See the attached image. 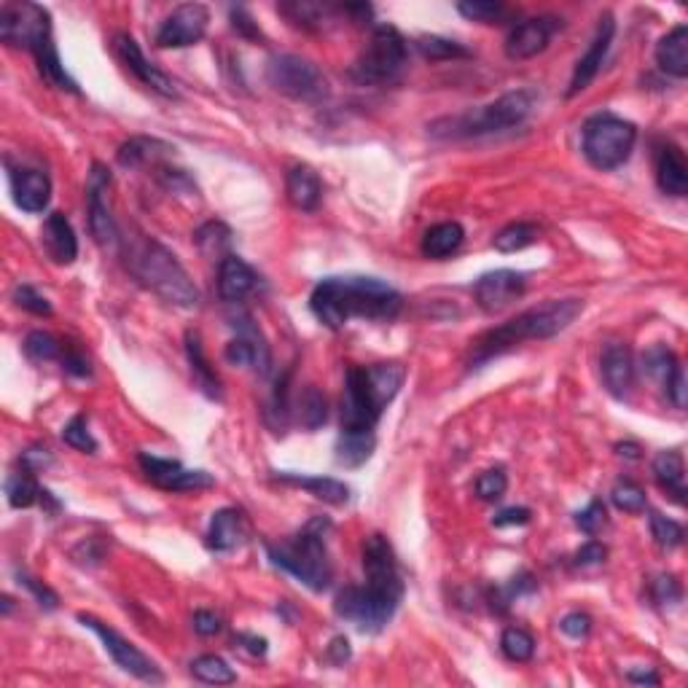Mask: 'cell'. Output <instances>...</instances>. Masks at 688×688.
I'll list each match as a JSON object with an SVG mask.
<instances>
[{"label":"cell","instance_id":"10","mask_svg":"<svg viewBox=\"0 0 688 688\" xmlns=\"http://www.w3.org/2000/svg\"><path fill=\"white\" fill-rule=\"evenodd\" d=\"M406 65V41L393 25H377L371 33L369 46L361 57L353 62L350 78L361 86L387 84L404 70Z\"/></svg>","mask_w":688,"mask_h":688},{"label":"cell","instance_id":"38","mask_svg":"<svg viewBox=\"0 0 688 688\" xmlns=\"http://www.w3.org/2000/svg\"><path fill=\"white\" fill-rule=\"evenodd\" d=\"M6 495H9L11 508H30L43 498L41 484L35 482V473L22 468L19 473H11L6 482Z\"/></svg>","mask_w":688,"mask_h":688},{"label":"cell","instance_id":"50","mask_svg":"<svg viewBox=\"0 0 688 688\" xmlns=\"http://www.w3.org/2000/svg\"><path fill=\"white\" fill-rule=\"evenodd\" d=\"M605 522H608V511H605V503L597 498H594L584 511H578L576 514V525L581 527L586 535L600 533L602 527H605Z\"/></svg>","mask_w":688,"mask_h":688},{"label":"cell","instance_id":"42","mask_svg":"<svg viewBox=\"0 0 688 688\" xmlns=\"http://www.w3.org/2000/svg\"><path fill=\"white\" fill-rule=\"evenodd\" d=\"M500 651L506 654L511 662H530L535 654L533 635L522 627H508L500 637Z\"/></svg>","mask_w":688,"mask_h":688},{"label":"cell","instance_id":"59","mask_svg":"<svg viewBox=\"0 0 688 688\" xmlns=\"http://www.w3.org/2000/svg\"><path fill=\"white\" fill-rule=\"evenodd\" d=\"M664 393H667V398H670L678 409H686V371L680 369L678 374L672 377L670 385L664 387Z\"/></svg>","mask_w":688,"mask_h":688},{"label":"cell","instance_id":"33","mask_svg":"<svg viewBox=\"0 0 688 688\" xmlns=\"http://www.w3.org/2000/svg\"><path fill=\"white\" fill-rule=\"evenodd\" d=\"M186 353H189L191 374H194V382L205 393L207 398H221V379L215 377V371L210 369V363L205 358V350H202V339H199L197 331H186Z\"/></svg>","mask_w":688,"mask_h":688},{"label":"cell","instance_id":"44","mask_svg":"<svg viewBox=\"0 0 688 688\" xmlns=\"http://www.w3.org/2000/svg\"><path fill=\"white\" fill-rule=\"evenodd\" d=\"M62 441H65L68 447L78 449V452H86V455H95L97 452V441L95 436L89 433V422H86L84 414H76V417L62 428Z\"/></svg>","mask_w":688,"mask_h":688},{"label":"cell","instance_id":"55","mask_svg":"<svg viewBox=\"0 0 688 688\" xmlns=\"http://www.w3.org/2000/svg\"><path fill=\"white\" fill-rule=\"evenodd\" d=\"M530 508H522V506H511V508H503L495 519H492V525L495 527H519V525H527L530 522Z\"/></svg>","mask_w":688,"mask_h":688},{"label":"cell","instance_id":"34","mask_svg":"<svg viewBox=\"0 0 688 688\" xmlns=\"http://www.w3.org/2000/svg\"><path fill=\"white\" fill-rule=\"evenodd\" d=\"M643 369L648 377L656 379L662 387H667L683 366H680V361L667 344H651L643 353Z\"/></svg>","mask_w":688,"mask_h":688},{"label":"cell","instance_id":"5","mask_svg":"<svg viewBox=\"0 0 688 688\" xmlns=\"http://www.w3.org/2000/svg\"><path fill=\"white\" fill-rule=\"evenodd\" d=\"M406 369L401 363H374L353 366L344 377L342 398V433L374 436L379 417L387 404L401 393Z\"/></svg>","mask_w":688,"mask_h":688},{"label":"cell","instance_id":"8","mask_svg":"<svg viewBox=\"0 0 688 688\" xmlns=\"http://www.w3.org/2000/svg\"><path fill=\"white\" fill-rule=\"evenodd\" d=\"M535 92L533 89H516L506 92L498 100L465 111L455 119H441L433 124V135L439 138H482V135H498L508 129L522 127L530 113L535 111Z\"/></svg>","mask_w":688,"mask_h":688},{"label":"cell","instance_id":"18","mask_svg":"<svg viewBox=\"0 0 688 688\" xmlns=\"http://www.w3.org/2000/svg\"><path fill=\"white\" fill-rule=\"evenodd\" d=\"M113 52H116V57L127 65L129 73H135V78H138L140 84L148 86L151 92H156V95H162V97H170V100L172 97H178V86H175V81H172L164 70L156 68L154 62H148L146 57H143L138 41H135L132 35L129 33L113 35Z\"/></svg>","mask_w":688,"mask_h":688},{"label":"cell","instance_id":"12","mask_svg":"<svg viewBox=\"0 0 688 688\" xmlns=\"http://www.w3.org/2000/svg\"><path fill=\"white\" fill-rule=\"evenodd\" d=\"M76 619L81 627L92 629V632L103 640L105 654L111 656L113 662L119 664L121 670L129 672L132 678L143 680V683H162L164 680L162 670H159L154 659L143 654V651H140L138 645L132 643V640L119 635L116 629L108 627L105 621H100L97 616H92V613H78Z\"/></svg>","mask_w":688,"mask_h":688},{"label":"cell","instance_id":"30","mask_svg":"<svg viewBox=\"0 0 688 688\" xmlns=\"http://www.w3.org/2000/svg\"><path fill=\"white\" fill-rule=\"evenodd\" d=\"M175 148L162 143L156 138H129L124 146L119 148V159L121 167H129V170H138V167H146V164H159L164 156H170Z\"/></svg>","mask_w":688,"mask_h":688},{"label":"cell","instance_id":"9","mask_svg":"<svg viewBox=\"0 0 688 688\" xmlns=\"http://www.w3.org/2000/svg\"><path fill=\"white\" fill-rule=\"evenodd\" d=\"M637 129L632 121L597 113L584 124V156L597 170H616L632 156Z\"/></svg>","mask_w":688,"mask_h":688},{"label":"cell","instance_id":"2","mask_svg":"<svg viewBox=\"0 0 688 688\" xmlns=\"http://www.w3.org/2000/svg\"><path fill=\"white\" fill-rule=\"evenodd\" d=\"M401 293L377 277H326L310 296L312 315L331 331L350 320H393L401 312Z\"/></svg>","mask_w":688,"mask_h":688},{"label":"cell","instance_id":"43","mask_svg":"<svg viewBox=\"0 0 688 688\" xmlns=\"http://www.w3.org/2000/svg\"><path fill=\"white\" fill-rule=\"evenodd\" d=\"M611 500L613 506L624 511V514H640V511H645V503H648L645 490L640 484L632 482V479H619V482L613 484Z\"/></svg>","mask_w":688,"mask_h":688},{"label":"cell","instance_id":"61","mask_svg":"<svg viewBox=\"0 0 688 688\" xmlns=\"http://www.w3.org/2000/svg\"><path fill=\"white\" fill-rule=\"evenodd\" d=\"M237 640H240V643H245V648H248V651L253 656H264V654H267V640H264V637L240 635V637H237Z\"/></svg>","mask_w":688,"mask_h":688},{"label":"cell","instance_id":"40","mask_svg":"<svg viewBox=\"0 0 688 688\" xmlns=\"http://www.w3.org/2000/svg\"><path fill=\"white\" fill-rule=\"evenodd\" d=\"M62 353H65V344L52 336L49 331H30L25 339V355L35 363H49V361H62Z\"/></svg>","mask_w":688,"mask_h":688},{"label":"cell","instance_id":"48","mask_svg":"<svg viewBox=\"0 0 688 688\" xmlns=\"http://www.w3.org/2000/svg\"><path fill=\"white\" fill-rule=\"evenodd\" d=\"M508 490V476L503 468H490L476 479V495L482 500H500Z\"/></svg>","mask_w":688,"mask_h":688},{"label":"cell","instance_id":"3","mask_svg":"<svg viewBox=\"0 0 688 688\" xmlns=\"http://www.w3.org/2000/svg\"><path fill=\"white\" fill-rule=\"evenodd\" d=\"M0 41L14 49H27L35 57L38 73L60 92L78 95L81 89L62 65L52 35V14L38 3H3L0 6Z\"/></svg>","mask_w":688,"mask_h":688},{"label":"cell","instance_id":"21","mask_svg":"<svg viewBox=\"0 0 688 688\" xmlns=\"http://www.w3.org/2000/svg\"><path fill=\"white\" fill-rule=\"evenodd\" d=\"M600 371L605 390L613 398H627L635 387V361L624 342H608L602 347Z\"/></svg>","mask_w":688,"mask_h":688},{"label":"cell","instance_id":"4","mask_svg":"<svg viewBox=\"0 0 688 688\" xmlns=\"http://www.w3.org/2000/svg\"><path fill=\"white\" fill-rule=\"evenodd\" d=\"M584 312V301L581 299H551L541 307H530V310L519 312L516 318L508 323H500L473 344L471 369H479L492 358L506 355L525 342H543V339H554L562 334L565 328L573 326V320Z\"/></svg>","mask_w":688,"mask_h":688},{"label":"cell","instance_id":"49","mask_svg":"<svg viewBox=\"0 0 688 688\" xmlns=\"http://www.w3.org/2000/svg\"><path fill=\"white\" fill-rule=\"evenodd\" d=\"M14 301H17V307L33 312V315H41V318H49V315H52V304L46 301V296H41V293L35 291L33 285H17V288H14Z\"/></svg>","mask_w":688,"mask_h":688},{"label":"cell","instance_id":"13","mask_svg":"<svg viewBox=\"0 0 688 688\" xmlns=\"http://www.w3.org/2000/svg\"><path fill=\"white\" fill-rule=\"evenodd\" d=\"M210 25V9L205 3H183L172 9L162 27L156 30V46L159 49H186L205 38Z\"/></svg>","mask_w":688,"mask_h":688},{"label":"cell","instance_id":"1","mask_svg":"<svg viewBox=\"0 0 688 688\" xmlns=\"http://www.w3.org/2000/svg\"><path fill=\"white\" fill-rule=\"evenodd\" d=\"M363 573H366V584L344 586L336 594L334 611L339 619L374 635L393 621L404 597L396 551L385 535L374 533L363 541Z\"/></svg>","mask_w":688,"mask_h":688},{"label":"cell","instance_id":"46","mask_svg":"<svg viewBox=\"0 0 688 688\" xmlns=\"http://www.w3.org/2000/svg\"><path fill=\"white\" fill-rule=\"evenodd\" d=\"M457 11L465 19L484 22V25H495V22L506 17V9L500 3H492V0H465V3H457Z\"/></svg>","mask_w":688,"mask_h":688},{"label":"cell","instance_id":"32","mask_svg":"<svg viewBox=\"0 0 688 688\" xmlns=\"http://www.w3.org/2000/svg\"><path fill=\"white\" fill-rule=\"evenodd\" d=\"M654 476L656 482L662 484V490H667L678 503H683V495H686V463H683L680 452H675V449L659 452L654 460Z\"/></svg>","mask_w":688,"mask_h":688},{"label":"cell","instance_id":"37","mask_svg":"<svg viewBox=\"0 0 688 688\" xmlns=\"http://www.w3.org/2000/svg\"><path fill=\"white\" fill-rule=\"evenodd\" d=\"M191 675L199 683H207V686H232V683H237V672L229 667V662H224L221 656L215 654L194 659L191 662Z\"/></svg>","mask_w":688,"mask_h":688},{"label":"cell","instance_id":"28","mask_svg":"<svg viewBox=\"0 0 688 688\" xmlns=\"http://www.w3.org/2000/svg\"><path fill=\"white\" fill-rule=\"evenodd\" d=\"M656 65L672 78L688 76V27H672L656 46Z\"/></svg>","mask_w":688,"mask_h":688},{"label":"cell","instance_id":"45","mask_svg":"<svg viewBox=\"0 0 688 688\" xmlns=\"http://www.w3.org/2000/svg\"><path fill=\"white\" fill-rule=\"evenodd\" d=\"M328 412H326V398L320 396L315 387H307L304 390V396H301L299 401V420L304 428H320L323 422H326Z\"/></svg>","mask_w":688,"mask_h":688},{"label":"cell","instance_id":"51","mask_svg":"<svg viewBox=\"0 0 688 688\" xmlns=\"http://www.w3.org/2000/svg\"><path fill=\"white\" fill-rule=\"evenodd\" d=\"M559 629H562L568 637H573V640H584V637L592 632V619H589L586 613L573 611V613H568L565 619L559 621Z\"/></svg>","mask_w":688,"mask_h":688},{"label":"cell","instance_id":"31","mask_svg":"<svg viewBox=\"0 0 688 688\" xmlns=\"http://www.w3.org/2000/svg\"><path fill=\"white\" fill-rule=\"evenodd\" d=\"M465 242V229L457 221L430 226L422 237V256L425 258H447L460 250Z\"/></svg>","mask_w":688,"mask_h":688},{"label":"cell","instance_id":"25","mask_svg":"<svg viewBox=\"0 0 688 688\" xmlns=\"http://www.w3.org/2000/svg\"><path fill=\"white\" fill-rule=\"evenodd\" d=\"M248 541V522L237 508H221L215 511L207 527V546L218 554L240 549L242 543Z\"/></svg>","mask_w":688,"mask_h":688},{"label":"cell","instance_id":"14","mask_svg":"<svg viewBox=\"0 0 688 688\" xmlns=\"http://www.w3.org/2000/svg\"><path fill=\"white\" fill-rule=\"evenodd\" d=\"M111 170L97 162L92 164L89 181H86V205H89V229L103 248H111L121 240L119 226L113 221L111 207H108V191H111Z\"/></svg>","mask_w":688,"mask_h":688},{"label":"cell","instance_id":"47","mask_svg":"<svg viewBox=\"0 0 688 688\" xmlns=\"http://www.w3.org/2000/svg\"><path fill=\"white\" fill-rule=\"evenodd\" d=\"M651 535H654V541L659 543L662 549H675V546H680L683 538H686L683 527H680L675 519H667V516L662 514H651Z\"/></svg>","mask_w":688,"mask_h":688},{"label":"cell","instance_id":"23","mask_svg":"<svg viewBox=\"0 0 688 688\" xmlns=\"http://www.w3.org/2000/svg\"><path fill=\"white\" fill-rule=\"evenodd\" d=\"M256 288V269L250 267V264H245L237 253H229V256L218 264V296H221L226 304H240V301L248 299Z\"/></svg>","mask_w":688,"mask_h":688},{"label":"cell","instance_id":"27","mask_svg":"<svg viewBox=\"0 0 688 688\" xmlns=\"http://www.w3.org/2000/svg\"><path fill=\"white\" fill-rule=\"evenodd\" d=\"M285 194H288L296 210H304V213L318 210L320 199H323V183H320L318 172L307 167V164L291 167L288 178H285Z\"/></svg>","mask_w":688,"mask_h":688},{"label":"cell","instance_id":"29","mask_svg":"<svg viewBox=\"0 0 688 688\" xmlns=\"http://www.w3.org/2000/svg\"><path fill=\"white\" fill-rule=\"evenodd\" d=\"M277 479L285 484H293V487H301L310 495H315L323 503H331V506H344L350 500V487L339 479H328V476H299V473L280 471Z\"/></svg>","mask_w":688,"mask_h":688},{"label":"cell","instance_id":"19","mask_svg":"<svg viewBox=\"0 0 688 688\" xmlns=\"http://www.w3.org/2000/svg\"><path fill=\"white\" fill-rule=\"evenodd\" d=\"M559 30V19L554 17H535L525 19L516 25L506 38V57L508 60H533L538 54L549 49L551 38Z\"/></svg>","mask_w":688,"mask_h":688},{"label":"cell","instance_id":"63","mask_svg":"<svg viewBox=\"0 0 688 688\" xmlns=\"http://www.w3.org/2000/svg\"><path fill=\"white\" fill-rule=\"evenodd\" d=\"M616 452H619L621 457H627V460H637V457H640V447L632 444V441H627V444H624V441L616 444Z\"/></svg>","mask_w":688,"mask_h":688},{"label":"cell","instance_id":"11","mask_svg":"<svg viewBox=\"0 0 688 688\" xmlns=\"http://www.w3.org/2000/svg\"><path fill=\"white\" fill-rule=\"evenodd\" d=\"M269 86L299 103H320L328 95V81L315 62L299 54H275L267 65Z\"/></svg>","mask_w":688,"mask_h":688},{"label":"cell","instance_id":"57","mask_svg":"<svg viewBox=\"0 0 688 688\" xmlns=\"http://www.w3.org/2000/svg\"><path fill=\"white\" fill-rule=\"evenodd\" d=\"M232 25L234 30L240 35H245V38H253V41L261 38V30H258V25L245 9H232Z\"/></svg>","mask_w":688,"mask_h":688},{"label":"cell","instance_id":"6","mask_svg":"<svg viewBox=\"0 0 688 688\" xmlns=\"http://www.w3.org/2000/svg\"><path fill=\"white\" fill-rule=\"evenodd\" d=\"M124 264H127L129 275L140 285H146L148 291L156 293L172 307L194 310L199 304L197 285L191 283L189 272L162 242L151 240V237L124 240Z\"/></svg>","mask_w":688,"mask_h":688},{"label":"cell","instance_id":"56","mask_svg":"<svg viewBox=\"0 0 688 688\" xmlns=\"http://www.w3.org/2000/svg\"><path fill=\"white\" fill-rule=\"evenodd\" d=\"M605 557H608V549H605L602 543L589 541L576 551V565H584V568L586 565H600Z\"/></svg>","mask_w":688,"mask_h":688},{"label":"cell","instance_id":"15","mask_svg":"<svg viewBox=\"0 0 688 688\" xmlns=\"http://www.w3.org/2000/svg\"><path fill=\"white\" fill-rule=\"evenodd\" d=\"M138 463L143 473L148 476V482H154L159 490L164 492H199L210 490L215 479L207 471H197V468H186L178 460H167V457L148 455L140 452Z\"/></svg>","mask_w":688,"mask_h":688},{"label":"cell","instance_id":"36","mask_svg":"<svg viewBox=\"0 0 688 688\" xmlns=\"http://www.w3.org/2000/svg\"><path fill=\"white\" fill-rule=\"evenodd\" d=\"M194 242H197L199 250H202L205 256H218V264H221V261L232 253V250H229L232 248V229L226 224H221V221H210V224H205L197 234H194Z\"/></svg>","mask_w":688,"mask_h":688},{"label":"cell","instance_id":"35","mask_svg":"<svg viewBox=\"0 0 688 688\" xmlns=\"http://www.w3.org/2000/svg\"><path fill=\"white\" fill-rule=\"evenodd\" d=\"M377 447V436H355V433H339L336 441V463L344 468H358L371 457Z\"/></svg>","mask_w":688,"mask_h":688},{"label":"cell","instance_id":"53","mask_svg":"<svg viewBox=\"0 0 688 688\" xmlns=\"http://www.w3.org/2000/svg\"><path fill=\"white\" fill-rule=\"evenodd\" d=\"M651 592H654V600L659 602V605H675V602H680V584L675 581L672 576H659L654 581V586H651Z\"/></svg>","mask_w":688,"mask_h":688},{"label":"cell","instance_id":"16","mask_svg":"<svg viewBox=\"0 0 688 688\" xmlns=\"http://www.w3.org/2000/svg\"><path fill=\"white\" fill-rule=\"evenodd\" d=\"M234 328H237V336L226 344V361L232 363V366H248V369L258 371V374H269L272 353H269V344L264 339V334H261V328L248 315L234 318Z\"/></svg>","mask_w":688,"mask_h":688},{"label":"cell","instance_id":"39","mask_svg":"<svg viewBox=\"0 0 688 688\" xmlns=\"http://www.w3.org/2000/svg\"><path fill=\"white\" fill-rule=\"evenodd\" d=\"M417 52L430 62H447L471 57V52L465 49L463 43L449 41V38H441V35H422V38H417Z\"/></svg>","mask_w":688,"mask_h":688},{"label":"cell","instance_id":"41","mask_svg":"<svg viewBox=\"0 0 688 688\" xmlns=\"http://www.w3.org/2000/svg\"><path fill=\"white\" fill-rule=\"evenodd\" d=\"M535 240H538V226L519 221V224H508L506 229H500L492 245L500 253H516V250H525L527 245H533Z\"/></svg>","mask_w":688,"mask_h":688},{"label":"cell","instance_id":"58","mask_svg":"<svg viewBox=\"0 0 688 688\" xmlns=\"http://www.w3.org/2000/svg\"><path fill=\"white\" fill-rule=\"evenodd\" d=\"M194 629L202 637H213L221 632V619L213 611H197L194 613Z\"/></svg>","mask_w":688,"mask_h":688},{"label":"cell","instance_id":"26","mask_svg":"<svg viewBox=\"0 0 688 688\" xmlns=\"http://www.w3.org/2000/svg\"><path fill=\"white\" fill-rule=\"evenodd\" d=\"M656 183L670 197H686L688 194V164L678 146H662L656 151Z\"/></svg>","mask_w":688,"mask_h":688},{"label":"cell","instance_id":"60","mask_svg":"<svg viewBox=\"0 0 688 688\" xmlns=\"http://www.w3.org/2000/svg\"><path fill=\"white\" fill-rule=\"evenodd\" d=\"M328 659L334 664H344L350 659V643H347V637H334V640H331V645H328Z\"/></svg>","mask_w":688,"mask_h":688},{"label":"cell","instance_id":"17","mask_svg":"<svg viewBox=\"0 0 688 688\" xmlns=\"http://www.w3.org/2000/svg\"><path fill=\"white\" fill-rule=\"evenodd\" d=\"M527 288V277L522 272H514V269H495V272H487L476 280L473 285V299L482 307L484 312H503L506 307H511Z\"/></svg>","mask_w":688,"mask_h":688},{"label":"cell","instance_id":"22","mask_svg":"<svg viewBox=\"0 0 688 688\" xmlns=\"http://www.w3.org/2000/svg\"><path fill=\"white\" fill-rule=\"evenodd\" d=\"M9 183L19 210H25V213H43L49 207L52 181H49L46 172L19 167V170H9Z\"/></svg>","mask_w":688,"mask_h":688},{"label":"cell","instance_id":"24","mask_svg":"<svg viewBox=\"0 0 688 688\" xmlns=\"http://www.w3.org/2000/svg\"><path fill=\"white\" fill-rule=\"evenodd\" d=\"M41 245L46 250V256L52 258L54 264H60V267H68L78 258L76 232H73V226L62 213H52L43 221Z\"/></svg>","mask_w":688,"mask_h":688},{"label":"cell","instance_id":"7","mask_svg":"<svg viewBox=\"0 0 688 688\" xmlns=\"http://www.w3.org/2000/svg\"><path fill=\"white\" fill-rule=\"evenodd\" d=\"M328 519H312L310 525L301 533H296L288 541L267 543V557L275 568L285 570L299 584H304L312 592H326L334 568H331V557H328L326 530Z\"/></svg>","mask_w":688,"mask_h":688},{"label":"cell","instance_id":"62","mask_svg":"<svg viewBox=\"0 0 688 688\" xmlns=\"http://www.w3.org/2000/svg\"><path fill=\"white\" fill-rule=\"evenodd\" d=\"M632 683H648V686H659V675L654 672H629Z\"/></svg>","mask_w":688,"mask_h":688},{"label":"cell","instance_id":"20","mask_svg":"<svg viewBox=\"0 0 688 688\" xmlns=\"http://www.w3.org/2000/svg\"><path fill=\"white\" fill-rule=\"evenodd\" d=\"M613 33H616V22H613V14H602L600 25H597V33H594L592 43L581 60L576 62V70H573V78H570L568 97L581 95L584 89H589L597 73H600L602 62L608 57V49L613 43Z\"/></svg>","mask_w":688,"mask_h":688},{"label":"cell","instance_id":"52","mask_svg":"<svg viewBox=\"0 0 688 688\" xmlns=\"http://www.w3.org/2000/svg\"><path fill=\"white\" fill-rule=\"evenodd\" d=\"M17 578H19V584L27 586V589L35 594V600H38L41 608H46V611H54V608H57V602L60 600H57V594H54L49 586H43L41 581H35V578H30L27 573H17Z\"/></svg>","mask_w":688,"mask_h":688},{"label":"cell","instance_id":"54","mask_svg":"<svg viewBox=\"0 0 688 688\" xmlns=\"http://www.w3.org/2000/svg\"><path fill=\"white\" fill-rule=\"evenodd\" d=\"M62 363H65V371H70L73 377H89V374H92L89 358H86V355L81 353L78 347H73V344H65Z\"/></svg>","mask_w":688,"mask_h":688}]
</instances>
